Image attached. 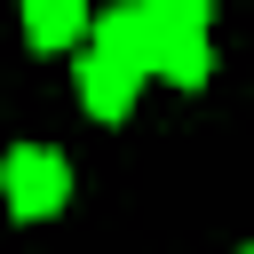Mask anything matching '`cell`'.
I'll return each mask as SVG.
<instances>
[{
  "label": "cell",
  "instance_id": "7a4b0ae2",
  "mask_svg": "<svg viewBox=\"0 0 254 254\" xmlns=\"http://www.w3.org/2000/svg\"><path fill=\"white\" fill-rule=\"evenodd\" d=\"M159 40H167V24H159L143 0H111V8L87 24V48H95V56H111V64H127V71H143V79H151Z\"/></svg>",
  "mask_w": 254,
  "mask_h": 254
},
{
  "label": "cell",
  "instance_id": "6da1fadb",
  "mask_svg": "<svg viewBox=\"0 0 254 254\" xmlns=\"http://www.w3.org/2000/svg\"><path fill=\"white\" fill-rule=\"evenodd\" d=\"M0 190H8V214H16V222H48V214H64V198H71V167H64V151H48V143H16L8 167H0Z\"/></svg>",
  "mask_w": 254,
  "mask_h": 254
},
{
  "label": "cell",
  "instance_id": "52a82bcc",
  "mask_svg": "<svg viewBox=\"0 0 254 254\" xmlns=\"http://www.w3.org/2000/svg\"><path fill=\"white\" fill-rule=\"evenodd\" d=\"M246 254H254V246H246Z\"/></svg>",
  "mask_w": 254,
  "mask_h": 254
},
{
  "label": "cell",
  "instance_id": "277c9868",
  "mask_svg": "<svg viewBox=\"0 0 254 254\" xmlns=\"http://www.w3.org/2000/svg\"><path fill=\"white\" fill-rule=\"evenodd\" d=\"M87 24H95V8L87 0H24V40L32 48H79L87 40Z\"/></svg>",
  "mask_w": 254,
  "mask_h": 254
},
{
  "label": "cell",
  "instance_id": "5b68a950",
  "mask_svg": "<svg viewBox=\"0 0 254 254\" xmlns=\"http://www.w3.org/2000/svg\"><path fill=\"white\" fill-rule=\"evenodd\" d=\"M151 71H159V79H175V87H206V71H214V48H206V32H175V24H167V40H159Z\"/></svg>",
  "mask_w": 254,
  "mask_h": 254
},
{
  "label": "cell",
  "instance_id": "8992f818",
  "mask_svg": "<svg viewBox=\"0 0 254 254\" xmlns=\"http://www.w3.org/2000/svg\"><path fill=\"white\" fill-rule=\"evenodd\" d=\"M159 24H175V32H206V16H214V0H143Z\"/></svg>",
  "mask_w": 254,
  "mask_h": 254
},
{
  "label": "cell",
  "instance_id": "3957f363",
  "mask_svg": "<svg viewBox=\"0 0 254 254\" xmlns=\"http://www.w3.org/2000/svg\"><path fill=\"white\" fill-rule=\"evenodd\" d=\"M71 71H79V103H87L95 119H127V111H135L143 71H127V64H111V56H95V48H87Z\"/></svg>",
  "mask_w": 254,
  "mask_h": 254
}]
</instances>
